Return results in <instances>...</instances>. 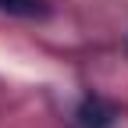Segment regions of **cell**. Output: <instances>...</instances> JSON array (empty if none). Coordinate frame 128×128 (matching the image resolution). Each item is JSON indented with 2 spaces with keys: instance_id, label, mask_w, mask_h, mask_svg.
<instances>
[{
  "instance_id": "1",
  "label": "cell",
  "mask_w": 128,
  "mask_h": 128,
  "mask_svg": "<svg viewBox=\"0 0 128 128\" xmlns=\"http://www.w3.org/2000/svg\"><path fill=\"white\" fill-rule=\"evenodd\" d=\"M75 128H114V121H118V107L110 103V100H103V96H96V92H89L82 103L75 107Z\"/></svg>"
},
{
  "instance_id": "2",
  "label": "cell",
  "mask_w": 128,
  "mask_h": 128,
  "mask_svg": "<svg viewBox=\"0 0 128 128\" xmlns=\"http://www.w3.org/2000/svg\"><path fill=\"white\" fill-rule=\"evenodd\" d=\"M0 11L14 14V18H43L46 11V0H0Z\"/></svg>"
}]
</instances>
